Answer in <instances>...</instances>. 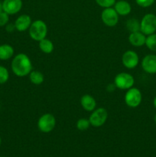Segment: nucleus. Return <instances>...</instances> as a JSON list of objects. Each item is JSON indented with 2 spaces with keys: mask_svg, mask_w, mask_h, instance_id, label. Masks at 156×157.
I'll list each match as a JSON object with an SVG mask.
<instances>
[{
  "mask_svg": "<svg viewBox=\"0 0 156 157\" xmlns=\"http://www.w3.org/2000/svg\"><path fill=\"white\" fill-rule=\"evenodd\" d=\"M146 37L141 31L136 32H132L128 36V41L132 45L135 47H141L145 44Z\"/></svg>",
  "mask_w": 156,
  "mask_h": 157,
  "instance_id": "ddd939ff",
  "label": "nucleus"
},
{
  "mask_svg": "<svg viewBox=\"0 0 156 157\" xmlns=\"http://www.w3.org/2000/svg\"><path fill=\"white\" fill-rule=\"evenodd\" d=\"M122 64L128 69H133L139 64V58L136 52L132 50L126 51L124 52L122 57Z\"/></svg>",
  "mask_w": 156,
  "mask_h": 157,
  "instance_id": "1a4fd4ad",
  "label": "nucleus"
},
{
  "mask_svg": "<svg viewBox=\"0 0 156 157\" xmlns=\"http://www.w3.org/2000/svg\"><path fill=\"white\" fill-rule=\"evenodd\" d=\"M39 48L42 52L50 54L54 51V44L48 38H44L39 41Z\"/></svg>",
  "mask_w": 156,
  "mask_h": 157,
  "instance_id": "f3484780",
  "label": "nucleus"
},
{
  "mask_svg": "<svg viewBox=\"0 0 156 157\" xmlns=\"http://www.w3.org/2000/svg\"><path fill=\"white\" fill-rule=\"evenodd\" d=\"M90 123L89 119H86V118H81L79 119L76 122V128L81 131H84L87 130V129L90 127Z\"/></svg>",
  "mask_w": 156,
  "mask_h": 157,
  "instance_id": "412c9836",
  "label": "nucleus"
},
{
  "mask_svg": "<svg viewBox=\"0 0 156 157\" xmlns=\"http://www.w3.org/2000/svg\"><path fill=\"white\" fill-rule=\"evenodd\" d=\"M142 102V93L136 87H131L125 94V103L129 107H137Z\"/></svg>",
  "mask_w": 156,
  "mask_h": 157,
  "instance_id": "0eeeda50",
  "label": "nucleus"
},
{
  "mask_svg": "<svg viewBox=\"0 0 156 157\" xmlns=\"http://www.w3.org/2000/svg\"><path fill=\"white\" fill-rule=\"evenodd\" d=\"M101 19L106 26L113 27L119 21V15L114 8H105L101 13Z\"/></svg>",
  "mask_w": 156,
  "mask_h": 157,
  "instance_id": "6e6552de",
  "label": "nucleus"
},
{
  "mask_svg": "<svg viewBox=\"0 0 156 157\" xmlns=\"http://www.w3.org/2000/svg\"><path fill=\"white\" fill-rule=\"evenodd\" d=\"M32 18L28 15H21L16 18L15 21V29L18 32H25L26 30L29 29L31 25H32Z\"/></svg>",
  "mask_w": 156,
  "mask_h": 157,
  "instance_id": "f8f14e48",
  "label": "nucleus"
},
{
  "mask_svg": "<svg viewBox=\"0 0 156 157\" xmlns=\"http://www.w3.org/2000/svg\"><path fill=\"white\" fill-rule=\"evenodd\" d=\"M96 2L100 7L105 9V8H110L114 6L116 3V0H96Z\"/></svg>",
  "mask_w": 156,
  "mask_h": 157,
  "instance_id": "5701e85b",
  "label": "nucleus"
},
{
  "mask_svg": "<svg viewBox=\"0 0 156 157\" xmlns=\"http://www.w3.org/2000/svg\"><path fill=\"white\" fill-rule=\"evenodd\" d=\"M6 32H10V33L11 32H13L14 31L16 30L15 24H14V23H8L6 25Z\"/></svg>",
  "mask_w": 156,
  "mask_h": 157,
  "instance_id": "a878e982",
  "label": "nucleus"
},
{
  "mask_svg": "<svg viewBox=\"0 0 156 157\" xmlns=\"http://www.w3.org/2000/svg\"><path fill=\"white\" fill-rule=\"evenodd\" d=\"M28 75L31 82L35 85H40L44 82V77L39 71H32Z\"/></svg>",
  "mask_w": 156,
  "mask_h": 157,
  "instance_id": "a211bd4d",
  "label": "nucleus"
},
{
  "mask_svg": "<svg viewBox=\"0 0 156 157\" xmlns=\"http://www.w3.org/2000/svg\"><path fill=\"white\" fill-rule=\"evenodd\" d=\"M9 21V15L6 12H2L0 13V27L6 26Z\"/></svg>",
  "mask_w": 156,
  "mask_h": 157,
  "instance_id": "b1692460",
  "label": "nucleus"
},
{
  "mask_svg": "<svg viewBox=\"0 0 156 157\" xmlns=\"http://www.w3.org/2000/svg\"><path fill=\"white\" fill-rule=\"evenodd\" d=\"M9 78V72L6 67L0 65V84H3L8 81Z\"/></svg>",
  "mask_w": 156,
  "mask_h": 157,
  "instance_id": "4be33fe9",
  "label": "nucleus"
},
{
  "mask_svg": "<svg viewBox=\"0 0 156 157\" xmlns=\"http://www.w3.org/2000/svg\"><path fill=\"white\" fill-rule=\"evenodd\" d=\"M108 118V112L105 108L99 107L98 109H95L90 116V125L94 127H99L103 125L107 121Z\"/></svg>",
  "mask_w": 156,
  "mask_h": 157,
  "instance_id": "423d86ee",
  "label": "nucleus"
},
{
  "mask_svg": "<svg viewBox=\"0 0 156 157\" xmlns=\"http://www.w3.org/2000/svg\"><path fill=\"white\" fill-rule=\"evenodd\" d=\"M138 6L142 8H147L151 6L154 3V0H136Z\"/></svg>",
  "mask_w": 156,
  "mask_h": 157,
  "instance_id": "393cba45",
  "label": "nucleus"
},
{
  "mask_svg": "<svg viewBox=\"0 0 156 157\" xmlns=\"http://www.w3.org/2000/svg\"><path fill=\"white\" fill-rule=\"evenodd\" d=\"M153 104H154V107L156 108V97L154 98V101H153Z\"/></svg>",
  "mask_w": 156,
  "mask_h": 157,
  "instance_id": "cd10ccee",
  "label": "nucleus"
},
{
  "mask_svg": "<svg viewBox=\"0 0 156 157\" xmlns=\"http://www.w3.org/2000/svg\"><path fill=\"white\" fill-rule=\"evenodd\" d=\"M1 144H2V138L1 136H0V146H1Z\"/></svg>",
  "mask_w": 156,
  "mask_h": 157,
  "instance_id": "c85d7f7f",
  "label": "nucleus"
},
{
  "mask_svg": "<svg viewBox=\"0 0 156 157\" xmlns=\"http://www.w3.org/2000/svg\"><path fill=\"white\" fill-rule=\"evenodd\" d=\"M147 48L152 52H156V34L148 35L145 41Z\"/></svg>",
  "mask_w": 156,
  "mask_h": 157,
  "instance_id": "aec40b11",
  "label": "nucleus"
},
{
  "mask_svg": "<svg viewBox=\"0 0 156 157\" xmlns=\"http://www.w3.org/2000/svg\"><path fill=\"white\" fill-rule=\"evenodd\" d=\"M126 28L130 33L140 31V22L136 18H130L126 21Z\"/></svg>",
  "mask_w": 156,
  "mask_h": 157,
  "instance_id": "6ab92c4d",
  "label": "nucleus"
},
{
  "mask_svg": "<svg viewBox=\"0 0 156 157\" xmlns=\"http://www.w3.org/2000/svg\"><path fill=\"white\" fill-rule=\"evenodd\" d=\"M21 0H4L2 2L3 12L10 15H15L19 12L22 8Z\"/></svg>",
  "mask_w": 156,
  "mask_h": 157,
  "instance_id": "9d476101",
  "label": "nucleus"
},
{
  "mask_svg": "<svg viewBox=\"0 0 156 157\" xmlns=\"http://www.w3.org/2000/svg\"><path fill=\"white\" fill-rule=\"evenodd\" d=\"M3 12V8H2V2H0V13Z\"/></svg>",
  "mask_w": 156,
  "mask_h": 157,
  "instance_id": "bb28decb",
  "label": "nucleus"
},
{
  "mask_svg": "<svg viewBox=\"0 0 156 157\" xmlns=\"http://www.w3.org/2000/svg\"><path fill=\"white\" fill-rule=\"evenodd\" d=\"M47 34V26L42 20L33 21L29 28V35L33 40L40 41L46 38Z\"/></svg>",
  "mask_w": 156,
  "mask_h": 157,
  "instance_id": "f03ea898",
  "label": "nucleus"
},
{
  "mask_svg": "<svg viewBox=\"0 0 156 157\" xmlns=\"http://www.w3.org/2000/svg\"><path fill=\"white\" fill-rule=\"evenodd\" d=\"M154 122H155V124H156V114H155V116H154Z\"/></svg>",
  "mask_w": 156,
  "mask_h": 157,
  "instance_id": "c756f323",
  "label": "nucleus"
},
{
  "mask_svg": "<svg viewBox=\"0 0 156 157\" xmlns=\"http://www.w3.org/2000/svg\"><path fill=\"white\" fill-rule=\"evenodd\" d=\"M0 157H2V156H0Z\"/></svg>",
  "mask_w": 156,
  "mask_h": 157,
  "instance_id": "7c9ffc66",
  "label": "nucleus"
},
{
  "mask_svg": "<svg viewBox=\"0 0 156 157\" xmlns=\"http://www.w3.org/2000/svg\"><path fill=\"white\" fill-rule=\"evenodd\" d=\"M134 83V78L128 73L121 72L115 77L114 85L121 90H128L132 87Z\"/></svg>",
  "mask_w": 156,
  "mask_h": 157,
  "instance_id": "39448f33",
  "label": "nucleus"
},
{
  "mask_svg": "<svg viewBox=\"0 0 156 157\" xmlns=\"http://www.w3.org/2000/svg\"><path fill=\"white\" fill-rule=\"evenodd\" d=\"M80 104L83 108L86 111L91 112L96 109V101L93 97L90 94H85L82 96L80 99Z\"/></svg>",
  "mask_w": 156,
  "mask_h": 157,
  "instance_id": "4468645a",
  "label": "nucleus"
},
{
  "mask_svg": "<svg viewBox=\"0 0 156 157\" xmlns=\"http://www.w3.org/2000/svg\"><path fill=\"white\" fill-rule=\"evenodd\" d=\"M13 47L10 44H3L0 45V60L1 61H7L12 58L14 55Z\"/></svg>",
  "mask_w": 156,
  "mask_h": 157,
  "instance_id": "dca6fc26",
  "label": "nucleus"
},
{
  "mask_svg": "<svg viewBox=\"0 0 156 157\" xmlns=\"http://www.w3.org/2000/svg\"><path fill=\"white\" fill-rule=\"evenodd\" d=\"M142 69L148 74L156 73V55H148L142 59Z\"/></svg>",
  "mask_w": 156,
  "mask_h": 157,
  "instance_id": "9b49d317",
  "label": "nucleus"
},
{
  "mask_svg": "<svg viewBox=\"0 0 156 157\" xmlns=\"http://www.w3.org/2000/svg\"><path fill=\"white\" fill-rule=\"evenodd\" d=\"M56 125V119L51 113H44L40 117L38 121V127L42 133H47L51 132Z\"/></svg>",
  "mask_w": 156,
  "mask_h": 157,
  "instance_id": "7ed1b4c3",
  "label": "nucleus"
},
{
  "mask_svg": "<svg viewBox=\"0 0 156 157\" xmlns=\"http://www.w3.org/2000/svg\"><path fill=\"white\" fill-rule=\"evenodd\" d=\"M11 67L14 75L18 77H25L32 71V63L26 54L19 53L12 61Z\"/></svg>",
  "mask_w": 156,
  "mask_h": 157,
  "instance_id": "f257e3e1",
  "label": "nucleus"
},
{
  "mask_svg": "<svg viewBox=\"0 0 156 157\" xmlns=\"http://www.w3.org/2000/svg\"><path fill=\"white\" fill-rule=\"evenodd\" d=\"M114 6L115 10L116 11L119 15L125 16V15H128L132 11L131 5L125 0H120V1L116 2Z\"/></svg>",
  "mask_w": 156,
  "mask_h": 157,
  "instance_id": "2eb2a0df",
  "label": "nucleus"
},
{
  "mask_svg": "<svg viewBox=\"0 0 156 157\" xmlns=\"http://www.w3.org/2000/svg\"><path fill=\"white\" fill-rule=\"evenodd\" d=\"M140 31L145 35L154 34L156 31V15L146 14L140 22Z\"/></svg>",
  "mask_w": 156,
  "mask_h": 157,
  "instance_id": "20e7f679",
  "label": "nucleus"
}]
</instances>
